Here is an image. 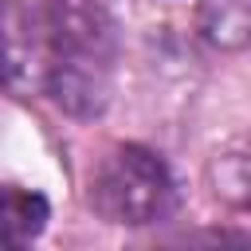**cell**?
Masks as SVG:
<instances>
[{
  "label": "cell",
  "mask_w": 251,
  "mask_h": 251,
  "mask_svg": "<svg viewBox=\"0 0 251 251\" xmlns=\"http://www.w3.org/2000/svg\"><path fill=\"white\" fill-rule=\"evenodd\" d=\"M173 176L165 161L141 145H118L90 176V208L106 224L141 227L173 208Z\"/></svg>",
  "instance_id": "1"
},
{
  "label": "cell",
  "mask_w": 251,
  "mask_h": 251,
  "mask_svg": "<svg viewBox=\"0 0 251 251\" xmlns=\"http://www.w3.org/2000/svg\"><path fill=\"white\" fill-rule=\"evenodd\" d=\"M43 24L55 43V59L110 67L118 47V24L98 0H47Z\"/></svg>",
  "instance_id": "2"
},
{
  "label": "cell",
  "mask_w": 251,
  "mask_h": 251,
  "mask_svg": "<svg viewBox=\"0 0 251 251\" xmlns=\"http://www.w3.org/2000/svg\"><path fill=\"white\" fill-rule=\"evenodd\" d=\"M51 98L78 118H94L106 110L110 86H106V67L102 63H75V59H55L51 78H47Z\"/></svg>",
  "instance_id": "3"
},
{
  "label": "cell",
  "mask_w": 251,
  "mask_h": 251,
  "mask_svg": "<svg viewBox=\"0 0 251 251\" xmlns=\"http://www.w3.org/2000/svg\"><path fill=\"white\" fill-rule=\"evenodd\" d=\"M47 216H51V208L39 192L0 184V247H20V243L35 239L43 231Z\"/></svg>",
  "instance_id": "4"
},
{
  "label": "cell",
  "mask_w": 251,
  "mask_h": 251,
  "mask_svg": "<svg viewBox=\"0 0 251 251\" xmlns=\"http://www.w3.org/2000/svg\"><path fill=\"white\" fill-rule=\"evenodd\" d=\"M208 173H212V188H216L220 200L251 212V149L216 153V161H212Z\"/></svg>",
  "instance_id": "5"
},
{
  "label": "cell",
  "mask_w": 251,
  "mask_h": 251,
  "mask_svg": "<svg viewBox=\"0 0 251 251\" xmlns=\"http://www.w3.org/2000/svg\"><path fill=\"white\" fill-rule=\"evenodd\" d=\"M12 71H16V55H12V35L8 31H0V86L12 78Z\"/></svg>",
  "instance_id": "6"
}]
</instances>
